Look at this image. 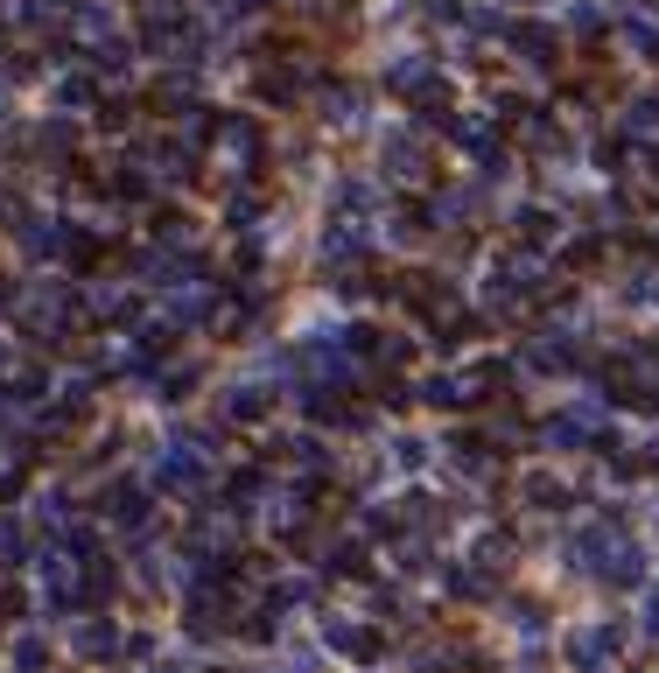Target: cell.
Here are the masks:
<instances>
[{"mask_svg":"<svg viewBox=\"0 0 659 673\" xmlns=\"http://www.w3.org/2000/svg\"><path fill=\"white\" fill-rule=\"evenodd\" d=\"M638 141H659V106H631V120H625Z\"/></svg>","mask_w":659,"mask_h":673,"instance_id":"6","label":"cell"},{"mask_svg":"<svg viewBox=\"0 0 659 673\" xmlns=\"http://www.w3.org/2000/svg\"><path fill=\"white\" fill-rule=\"evenodd\" d=\"M260 400H267L260 379H231V387H225V414H260Z\"/></svg>","mask_w":659,"mask_h":673,"instance_id":"4","label":"cell"},{"mask_svg":"<svg viewBox=\"0 0 659 673\" xmlns=\"http://www.w3.org/2000/svg\"><path fill=\"white\" fill-rule=\"evenodd\" d=\"M596 428H604V408H596V400H583V408H561V414L548 421V442H554V449H583Z\"/></svg>","mask_w":659,"mask_h":673,"instance_id":"2","label":"cell"},{"mask_svg":"<svg viewBox=\"0 0 659 673\" xmlns=\"http://www.w3.org/2000/svg\"><path fill=\"white\" fill-rule=\"evenodd\" d=\"M77 645H85V652H106V645H112V631H99V625H85V631H77Z\"/></svg>","mask_w":659,"mask_h":673,"instance_id":"7","label":"cell"},{"mask_svg":"<svg viewBox=\"0 0 659 673\" xmlns=\"http://www.w3.org/2000/svg\"><path fill=\"white\" fill-rule=\"evenodd\" d=\"M295 519H302V491H281V498H267V527H295Z\"/></svg>","mask_w":659,"mask_h":673,"instance_id":"5","label":"cell"},{"mask_svg":"<svg viewBox=\"0 0 659 673\" xmlns=\"http://www.w3.org/2000/svg\"><path fill=\"white\" fill-rule=\"evenodd\" d=\"M210 477V456L197 435H169L162 442V485H204Z\"/></svg>","mask_w":659,"mask_h":673,"instance_id":"1","label":"cell"},{"mask_svg":"<svg viewBox=\"0 0 659 673\" xmlns=\"http://www.w3.org/2000/svg\"><path fill=\"white\" fill-rule=\"evenodd\" d=\"M569 652H575V666H611V652H617V631L611 625H575L569 631Z\"/></svg>","mask_w":659,"mask_h":673,"instance_id":"3","label":"cell"}]
</instances>
